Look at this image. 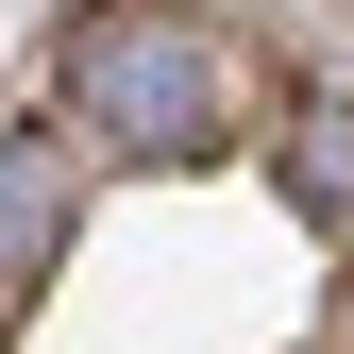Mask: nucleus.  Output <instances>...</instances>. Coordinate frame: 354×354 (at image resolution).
I'll return each instance as SVG.
<instances>
[{
	"label": "nucleus",
	"instance_id": "obj_1",
	"mask_svg": "<svg viewBox=\"0 0 354 354\" xmlns=\"http://www.w3.org/2000/svg\"><path fill=\"white\" fill-rule=\"evenodd\" d=\"M68 102L102 118L118 152H203L219 102H236V68H219L203 17H102V34L68 51Z\"/></svg>",
	"mask_w": 354,
	"mask_h": 354
}]
</instances>
